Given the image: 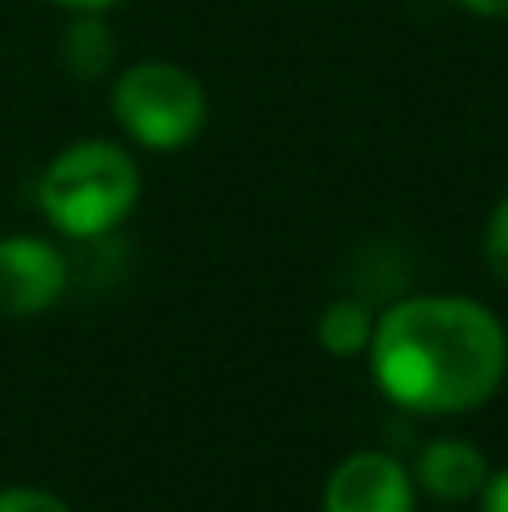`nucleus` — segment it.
Listing matches in <instances>:
<instances>
[{"label":"nucleus","mask_w":508,"mask_h":512,"mask_svg":"<svg viewBox=\"0 0 508 512\" xmlns=\"http://www.w3.org/2000/svg\"><path fill=\"white\" fill-rule=\"evenodd\" d=\"M477 499H482V512H508V468L504 472H491Z\"/></svg>","instance_id":"obj_11"},{"label":"nucleus","mask_w":508,"mask_h":512,"mask_svg":"<svg viewBox=\"0 0 508 512\" xmlns=\"http://www.w3.org/2000/svg\"><path fill=\"white\" fill-rule=\"evenodd\" d=\"M0 512H72V508L59 495H50V490L9 486V490H0Z\"/></svg>","instance_id":"obj_10"},{"label":"nucleus","mask_w":508,"mask_h":512,"mask_svg":"<svg viewBox=\"0 0 508 512\" xmlns=\"http://www.w3.org/2000/svg\"><path fill=\"white\" fill-rule=\"evenodd\" d=\"M419 486L428 490L441 504H464V499H477L491 477L482 450L473 441H459V436H441V441H428L419 454V468H414Z\"/></svg>","instance_id":"obj_6"},{"label":"nucleus","mask_w":508,"mask_h":512,"mask_svg":"<svg viewBox=\"0 0 508 512\" xmlns=\"http://www.w3.org/2000/svg\"><path fill=\"white\" fill-rule=\"evenodd\" d=\"M41 212L68 239H99L131 216L140 198V167L108 140L63 149L41 176Z\"/></svg>","instance_id":"obj_2"},{"label":"nucleus","mask_w":508,"mask_h":512,"mask_svg":"<svg viewBox=\"0 0 508 512\" xmlns=\"http://www.w3.org/2000/svg\"><path fill=\"white\" fill-rule=\"evenodd\" d=\"M369 369L410 414H464L495 396L508 369L504 324L473 297H405L374 319Z\"/></svg>","instance_id":"obj_1"},{"label":"nucleus","mask_w":508,"mask_h":512,"mask_svg":"<svg viewBox=\"0 0 508 512\" xmlns=\"http://www.w3.org/2000/svg\"><path fill=\"white\" fill-rule=\"evenodd\" d=\"M113 113L135 144L153 153H171L198 140L207 122V95L194 72H185L180 63L149 59L117 77Z\"/></svg>","instance_id":"obj_3"},{"label":"nucleus","mask_w":508,"mask_h":512,"mask_svg":"<svg viewBox=\"0 0 508 512\" xmlns=\"http://www.w3.org/2000/svg\"><path fill=\"white\" fill-rule=\"evenodd\" d=\"M68 261L45 239H0V319H27L59 306Z\"/></svg>","instance_id":"obj_4"},{"label":"nucleus","mask_w":508,"mask_h":512,"mask_svg":"<svg viewBox=\"0 0 508 512\" xmlns=\"http://www.w3.org/2000/svg\"><path fill=\"white\" fill-rule=\"evenodd\" d=\"M113 32H108L104 23H99V14H81L77 23L63 32V59H68V68L77 72V77H99V72L108 68V59H113Z\"/></svg>","instance_id":"obj_8"},{"label":"nucleus","mask_w":508,"mask_h":512,"mask_svg":"<svg viewBox=\"0 0 508 512\" xmlns=\"http://www.w3.org/2000/svg\"><path fill=\"white\" fill-rule=\"evenodd\" d=\"M324 512H414V477L392 454L360 450L333 468Z\"/></svg>","instance_id":"obj_5"},{"label":"nucleus","mask_w":508,"mask_h":512,"mask_svg":"<svg viewBox=\"0 0 508 512\" xmlns=\"http://www.w3.org/2000/svg\"><path fill=\"white\" fill-rule=\"evenodd\" d=\"M54 5H68V9H77V14H104L117 0H54Z\"/></svg>","instance_id":"obj_13"},{"label":"nucleus","mask_w":508,"mask_h":512,"mask_svg":"<svg viewBox=\"0 0 508 512\" xmlns=\"http://www.w3.org/2000/svg\"><path fill=\"white\" fill-rule=\"evenodd\" d=\"M482 256H486V265H491L495 279L508 283V194L500 198V207L491 212V221H486Z\"/></svg>","instance_id":"obj_9"},{"label":"nucleus","mask_w":508,"mask_h":512,"mask_svg":"<svg viewBox=\"0 0 508 512\" xmlns=\"http://www.w3.org/2000/svg\"><path fill=\"white\" fill-rule=\"evenodd\" d=\"M315 333L329 355H365L369 337H374V315L360 301H333V306H324Z\"/></svg>","instance_id":"obj_7"},{"label":"nucleus","mask_w":508,"mask_h":512,"mask_svg":"<svg viewBox=\"0 0 508 512\" xmlns=\"http://www.w3.org/2000/svg\"><path fill=\"white\" fill-rule=\"evenodd\" d=\"M455 5L482 18H508V0H455Z\"/></svg>","instance_id":"obj_12"}]
</instances>
